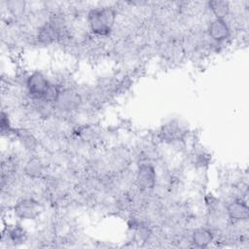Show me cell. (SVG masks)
<instances>
[{
	"instance_id": "obj_2",
	"label": "cell",
	"mask_w": 249,
	"mask_h": 249,
	"mask_svg": "<svg viewBox=\"0 0 249 249\" xmlns=\"http://www.w3.org/2000/svg\"><path fill=\"white\" fill-rule=\"evenodd\" d=\"M50 82L41 72H33L26 79V88L28 93L35 100L41 99L45 91L50 86Z\"/></svg>"
},
{
	"instance_id": "obj_10",
	"label": "cell",
	"mask_w": 249,
	"mask_h": 249,
	"mask_svg": "<svg viewBox=\"0 0 249 249\" xmlns=\"http://www.w3.org/2000/svg\"><path fill=\"white\" fill-rule=\"evenodd\" d=\"M208 6L212 11L213 15L216 17V18L224 19L230 14L231 6L230 3L227 1H210L208 2Z\"/></svg>"
},
{
	"instance_id": "obj_12",
	"label": "cell",
	"mask_w": 249,
	"mask_h": 249,
	"mask_svg": "<svg viewBox=\"0 0 249 249\" xmlns=\"http://www.w3.org/2000/svg\"><path fill=\"white\" fill-rule=\"evenodd\" d=\"M9 236L11 238L12 241L14 242H18V241H22L25 237V232L23 231L22 228L20 227H16L14 229H12L9 232Z\"/></svg>"
},
{
	"instance_id": "obj_3",
	"label": "cell",
	"mask_w": 249,
	"mask_h": 249,
	"mask_svg": "<svg viewBox=\"0 0 249 249\" xmlns=\"http://www.w3.org/2000/svg\"><path fill=\"white\" fill-rule=\"evenodd\" d=\"M156 170L153 165L149 163H142L136 174V182L139 188L142 190H151L156 186Z\"/></svg>"
},
{
	"instance_id": "obj_5",
	"label": "cell",
	"mask_w": 249,
	"mask_h": 249,
	"mask_svg": "<svg viewBox=\"0 0 249 249\" xmlns=\"http://www.w3.org/2000/svg\"><path fill=\"white\" fill-rule=\"evenodd\" d=\"M55 105L64 111H70L77 109L81 103V98L78 93L73 90L65 89L59 92L57 99L55 100Z\"/></svg>"
},
{
	"instance_id": "obj_13",
	"label": "cell",
	"mask_w": 249,
	"mask_h": 249,
	"mask_svg": "<svg viewBox=\"0 0 249 249\" xmlns=\"http://www.w3.org/2000/svg\"><path fill=\"white\" fill-rule=\"evenodd\" d=\"M25 7V3L22 1H10L7 3V8L13 13V14H20Z\"/></svg>"
},
{
	"instance_id": "obj_7",
	"label": "cell",
	"mask_w": 249,
	"mask_h": 249,
	"mask_svg": "<svg viewBox=\"0 0 249 249\" xmlns=\"http://www.w3.org/2000/svg\"><path fill=\"white\" fill-rule=\"evenodd\" d=\"M228 216L234 222L246 220L248 218V206L246 202L236 199L229 203L227 206Z\"/></svg>"
},
{
	"instance_id": "obj_1",
	"label": "cell",
	"mask_w": 249,
	"mask_h": 249,
	"mask_svg": "<svg viewBox=\"0 0 249 249\" xmlns=\"http://www.w3.org/2000/svg\"><path fill=\"white\" fill-rule=\"evenodd\" d=\"M116 21V11L113 7L106 6L94 8L88 14V22L90 30L99 36L108 35Z\"/></svg>"
},
{
	"instance_id": "obj_6",
	"label": "cell",
	"mask_w": 249,
	"mask_h": 249,
	"mask_svg": "<svg viewBox=\"0 0 249 249\" xmlns=\"http://www.w3.org/2000/svg\"><path fill=\"white\" fill-rule=\"evenodd\" d=\"M207 32L212 40L216 42H221L229 37L230 28L225 19L215 18L209 23Z\"/></svg>"
},
{
	"instance_id": "obj_8",
	"label": "cell",
	"mask_w": 249,
	"mask_h": 249,
	"mask_svg": "<svg viewBox=\"0 0 249 249\" xmlns=\"http://www.w3.org/2000/svg\"><path fill=\"white\" fill-rule=\"evenodd\" d=\"M213 240V234L210 230L205 228L196 229L192 234V241L197 247H206Z\"/></svg>"
},
{
	"instance_id": "obj_11",
	"label": "cell",
	"mask_w": 249,
	"mask_h": 249,
	"mask_svg": "<svg viewBox=\"0 0 249 249\" xmlns=\"http://www.w3.org/2000/svg\"><path fill=\"white\" fill-rule=\"evenodd\" d=\"M18 136L19 140L21 141L22 145L25 147V149L30 150V151H33L36 149V146H37L36 138L30 132L20 129L18 132Z\"/></svg>"
},
{
	"instance_id": "obj_4",
	"label": "cell",
	"mask_w": 249,
	"mask_h": 249,
	"mask_svg": "<svg viewBox=\"0 0 249 249\" xmlns=\"http://www.w3.org/2000/svg\"><path fill=\"white\" fill-rule=\"evenodd\" d=\"M40 206L37 201L33 199H22L15 205V213L18 218L31 220L39 215Z\"/></svg>"
},
{
	"instance_id": "obj_9",
	"label": "cell",
	"mask_w": 249,
	"mask_h": 249,
	"mask_svg": "<svg viewBox=\"0 0 249 249\" xmlns=\"http://www.w3.org/2000/svg\"><path fill=\"white\" fill-rule=\"evenodd\" d=\"M43 170L44 164L42 160L37 157L30 158L24 165V172L29 177H39L43 173Z\"/></svg>"
},
{
	"instance_id": "obj_14",
	"label": "cell",
	"mask_w": 249,
	"mask_h": 249,
	"mask_svg": "<svg viewBox=\"0 0 249 249\" xmlns=\"http://www.w3.org/2000/svg\"><path fill=\"white\" fill-rule=\"evenodd\" d=\"M10 123H9V118L8 115H6L4 112H2V118H1V131L2 133L10 131Z\"/></svg>"
}]
</instances>
